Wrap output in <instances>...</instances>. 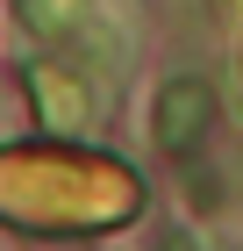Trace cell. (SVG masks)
<instances>
[{
    "label": "cell",
    "instance_id": "cell-1",
    "mask_svg": "<svg viewBox=\"0 0 243 251\" xmlns=\"http://www.w3.org/2000/svg\"><path fill=\"white\" fill-rule=\"evenodd\" d=\"M215 122V94H207L200 79H172L165 94H157V144L165 151H193Z\"/></svg>",
    "mask_w": 243,
    "mask_h": 251
}]
</instances>
